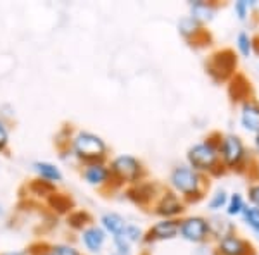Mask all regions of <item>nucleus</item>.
Listing matches in <instances>:
<instances>
[{
    "label": "nucleus",
    "instance_id": "f257e3e1",
    "mask_svg": "<svg viewBox=\"0 0 259 255\" xmlns=\"http://www.w3.org/2000/svg\"><path fill=\"white\" fill-rule=\"evenodd\" d=\"M209 178L189 164H177L169 173V190H173L187 206L197 203L209 191Z\"/></svg>",
    "mask_w": 259,
    "mask_h": 255
},
{
    "label": "nucleus",
    "instance_id": "f03ea898",
    "mask_svg": "<svg viewBox=\"0 0 259 255\" xmlns=\"http://www.w3.org/2000/svg\"><path fill=\"white\" fill-rule=\"evenodd\" d=\"M220 141L221 133L212 131L204 140L190 145L187 150V164L199 173L206 174L207 178H218L225 174L227 171L220 159Z\"/></svg>",
    "mask_w": 259,
    "mask_h": 255
},
{
    "label": "nucleus",
    "instance_id": "7ed1b4c3",
    "mask_svg": "<svg viewBox=\"0 0 259 255\" xmlns=\"http://www.w3.org/2000/svg\"><path fill=\"white\" fill-rule=\"evenodd\" d=\"M69 150L74 161L81 166L94 162H106L109 156V147L106 140L89 129H76L69 140Z\"/></svg>",
    "mask_w": 259,
    "mask_h": 255
},
{
    "label": "nucleus",
    "instance_id": "20e7f679",
    "mask_svg": "<svg viewBox=\"0 0 259 255\" xmlns=\"http://www.w3.org/2000/svg\"><path fill=\"white\" fill-rule=\"evenodd\" d=\"M220 159L225 171L247 174L250 166V157L244 140L235 133H225L220 141Z\"/></svg>",
    "mask_w": 259,
    "mask_h": 255
},
{
    "label": "nucleus",
    "instance_id": "39448f33",
    "mask_svg": "<svg viewBox=\"0 0 259 255\" xmlns=\"http://www.w3.org/2000/svg\"><path fill=\"white\" fill-rule=\"evenodd\" d=\"M107 166L111 169L114 188L133 186L147 178V169H145L144 162L132 154H119V156L112 157Z\"/></svg>",
    "mask_w": 259,
    "mask_h": 255
},
{
    "label": "nucleus",
    "instance_id": "423d86ee",
    "mask_svg": "<svg viewBox=\"0 0 259 255\" xmlns=\"http://www.w3.org/2000/svg\"><path fill=\"white\" fill-rule=\"evenodd\" d=\"M239 59H237L235 50L232 48H220L211 54L206 62V73L214 83L230 81L237 74Z\"/></svg>",
    "mask_w": 259,
    "mask_h": 255
},
{
    "label": "nucleus",
    "instance_id": "0eeeda50",
    "mask_svg": "<svg viewBox=\"0 0 259 255\" xmlns=\"http://www.w3.org/2000/svg\"><path fill=\"white\" fill-rule=\"evenodd\" d=\"M178 236L194 245H202L211 240L209 221L204 216H187L180 219Z\"/></svg>",
    "mask_w": 259,
    "mask_h": 255
},
{
    "label": "nucleus",
    "instance_id": "6e6552de",
    "mask_svg": "<svg viewBox=\"0 0 259 255\" xmlns=\"http://www.w3.org/2000/svg\"><path fill=\"white\" fill-rule=\"evenodd\" d=\"M187 211V203L169 188H162L156 202L152 203V212L159 219H182Z\"/></svg>",
    "mask_w": 259,
    "mask_h": 255
},
{
    "label": "nucleus",
    "instance_id": "1a4fd4ad",
    "mask_svg": "<svg viewBox=\"0 0 259 255\" xmlns=\"http://www.w3.org/2000/svg\"><path fill=\"white\" fill-rule=\"evenodd\" d=\"M178 33L182 35V38L189 45L195 48H202L212 43L211 33L206 30V26H202L190 16H183L178 21Z\"/></svg>",
    "mask_w": 259,
    "mask_h": 255
},
{
    "label": "nucleus",
    "instance_id": "9d476101",
    "mask_svg": "<svg viewBox=\"0 0 259 255\" xmlns=\"http://www.w3.org/2000/svg\"><path fill=\"white\" fill-rule=\"evenodd\" d=\"M161 191H162L161 185L144 179V181L137 183V185L128 186L126 190H124V196H126L130 202H133L139 207H150L156 202V198L159 196Z\"/></svg>",
    "mask_w": 259,
    "mask_h": 255
},
{
    "label": "nucleus",
    "instance_id": "9b49d317",
    "mask_svg": "<svg viewBox=\"0 0 259 255\" xmlns=\"http://www.w3.org/2000/svg\"><path fill=\"white\" fill-rule=\"evenodd\" d=\"M180 229V219H159L154 223L149 229H145L144 235V245H154L159 241H169L178 238Z\"/></svg>",
    "mask_w": 259,
    "mask_h": 255
},
{
    "label": "nucleus",
    "instance_id": "f8f14e48",
    "mask_svg": "<svg viewBox=\"0 0 259 255\" xmlns=\"http://www.w3.org/2000/svg\"><path fill=\"white\" fill-rule=\"evenodd\" d=\"M80 174L83 181H87L90 186L100 188V190L114 188V181H112V174L107 162H94V164L81 166Z\"/></svg>",
    "mask_w": 259,
    "mask_h": 255
},
{
    "label": "nucleus",
    "instance_id": "ddd939ff",
    "mask_svg": "<svg viewBox=\"0 0 259 255\" xmlns=\"http://www.w3.org/2000/svg\"><path fill=\"white\" fill-rule=\"evenodd\" d=\"M214 255H256V248L247 238L233 233L216 241Z\"/></svg>",
    "mask_w": 259,
    "mask_h": 255
},
{
    "label": "nucleus",
    "instance_id": "4468645a",
    "mask_svg": "<svg viewBox=\"0 0 259 255\" xmlns=\"http://www.w3.org/2000/svg\"><path fill=\"white\" fill-rule=\"evenodd\" d=\"M80 243L89 253H100L107 243V235L99 224L94 223L80 231Z\"/></svg>",
    "mask_w": 259,
    "mask_h": 255
},
{
    "label": "nucleus",
    "instance_id": "2eb2a0df",
    "mask_svg": "<svg viewBox=\"0 0 259 255\" xmlns=\"http://www.w3.org/2000/svg\"><path fill=\"white\" fill-rule=\"evenodd\" d=\"M239 121L240 126L244 128V131L256 135L259 131V100L250 97L245 102L240 104V112H239Z\"/></svg>",
    "mask_w": 259,
    "mask_h": 255
},
{
    "label": "nucleus",
    "instance_id": "dca6fc26",
    "mask_svg": "<svg viewBox=\"0 0 259 255\" xmlns=\"http://www.w3.org/2000/svg\"><path fill=\"white\" fill-rule=\"evenodd\" d=\"M220 4L211 2V0H190L189 2V16L202 24V26L209 24L216 18Z\"/></svg>",
    "mask_w": 259,
    "mask_h": 255
},
{
    "label": "nucleus",
    "instance_id": "f3484780",
    "mask_svg": "<svg viewBox=\"0 0 259 255\" xmlns=\"http://www.w3.org/2000/svg\"><path fill=\"white\" fill-rule=\"evenodd\" d=\"M126 224H128V221L124 219L123 216L118 214V212H112V211L104 212L99 219V226L106 231V235L111 236V238L123 236Z\"/></svg>",
    "mask_w": 259,
    "mask_h": 255
},
{
    "label": "nucleus",
    "instance_id": "a211bd4d",
    "mask_svg": "<svg viewBox=\"0 0 259 255\" xmlns=\"http://www.w3.org/2000/svg\"><path fill=\"white\" fill-rule=\"evenodd\" d=\"M33 171H35L36 178L38 179H44L47 183H52V185H57L64 179V174H62L61 167L54 162H49V161H36L33 162Z\"/></svg>",
    "mask_w": 259,
    "mask_h": 255
},
{
    "label": "nucleus",
    "instance_id": "6ab92c4d",
    "mask_svg": "<svg viewBox=\"0 0 259 255\" xmlns=\"http://www.w3.org/2000/svg\"><path fill=\"white\" fill-rule=\"evenodd\" d=\"M230 86H228V93L232 97L233 102H245L247 98H250V81H247V78L242 76V74L237 73L235 76L230 79Z\"/></svg>",
    "mask_w": 259,
    "mask_h": 255
},
{
    "label": "nucleus",
    "instance_id": "aec40b11",
    "mask_svg": "<svg viewBox=\"0 0 259 255\" xmlns=\"http://www.w3.org/2000/svg\"><path fill=\"white\" fill-rule=\"evenodd\" d=\"M207 221H209L211 238H214L216 241L225 236H230V235H233V233H237V226L230 219H227V217L214 216V217H207Z\"/></svg>",
    "mask_w": 259,
    "mask_h": 255
},
{
    "label": "nucleus",
    "instance_id": "412c9836",
    "mask_svg": "<svg viewBox=\"0 0 259 255\" xmlns=\"http://www.w3.org/2000/svg\"><path fill=\"white\" fill-rule=\"evenodd\" d=\"M47 206L52 212L59 216H68L71 211H74V202L69 195L66 193H61V191H56L54 195H50L47 200Z\"/></svg>",
    "mask_w": 259,
    "mask_h": 255
},
{
    "label": "nucleus",
    "instance_id": "4be33fe9",
    "mask_svg": "<svg viewBox=\"0 0 259 255\" xmlns=\"http://www.w3.org/2000/svg\"><path fill=\"white\" fill-rule=\"evenodd\" d=\"M66 224L68 228H71L73 231H83L87 226L94 224V216L90 214L85 209H76V211H71L68 216H66Z\"/></svg>",
    "mask_w": 259,
    "mask_h": 255
},
{
    "label": "nucleus",
    "instance_id": "5701e85b",
    "mask_svg": "<svg viewBox=\"0 0 259 255\" xmlns=\"http://www.w3.org/2000/svg\"><path fill=\"white\" fill-rule=\"evenodd\" d=\"M28 191H30L31 196H36V198H44L47 200L50 195H54L57 191V185H52V183H47L44 179L35 178L30 185H26Z\"/></svg>",
    "mask_w": 259,
    "mask_h": 255
},
{
    "label": "nucleus",
    "instance_id": "b1692460",
    "mask_svg": "<svg viewBox=\"0 0 259 255\" xmlns=\"http://www.w3.org/2000/svg\"><path fill=\"white\" fill-rule=\"evenodd\" d=\"M235 47H237L239 56L247 59V57H250L254 54V50H256V43H254V38L250 36L249 31L240 30L235 36Z\"/></svg>",
    "mask_w": 259,
    "mask_h": 255
},
{
    "label": "nucleus",
    "instance_id": "393cba45",
    "mask_svg": "<svg viewBox=\"0 0 259 255\" xmlns=\"http://www.w3.org/2000/svg\"><path fill=\"white\" fill-rule=\"evenodd\" d=\"M245 207H247V202H245L244 195L239 193V191H235V193H230L225 212H227L228 217H239V216H242V212H244Z\"/></svg>",
    "mask_w": 259,
    "mask_h": 255
},
{
    "label": "nucleus",
    "instance_id": "a878e982",
    "mask_svg": "<svg viewBox=\"0 0 259 255\" xmlns=\"http://www.w3.org/2000/svg\"><path fill=\"white\" fill-rule=\"evenodd\" d=\"M228 196H230V193L227 190H223V188L216 190L214 193L209 196V200H207V209H209L211 212L223 211V209L227 207V203H228Z\"/></svg>",
    "mask_w": 259,
    "mask_h": 255
},
{
    "label": "nucleus",
    "instance_id": "bb28decb",
    "mask_svg": "<svg viewBox=\"0 0 259 255\" xmlns=\"http://www.w3.org/2000/svg\"><path fill=\"white\" fill-rule=\"evenodd\" d=\"M242 221H244V224L247 226L252 233H257L259 231V209L257 207H252L247 203V207L244 209V212H242Z\"/></svg>",
    "mask_w": 259,
    "mask_h": 255
},
{
    "label": "nucleus",
    "instance_id": "cd10ccee",
    "mask_svg": "<svg viewBox=\"0 0 259 255\" xmlns=\"http://www.w3.org/2000/svg\"><path fill=\"white\" fill-rule=\"evenodd\" d=\"M144 235H145V231L140 228L139 224L128 223L126 228H124L123 238H126L132 245H137V243H142V241H144Z\"/></svg>",
    "mask_w": 259,
    "mask_h": 255
},
{
    "label": "nucleus",
    "instance_id": "c85d7f7f",
    "mask_svg": "<svg viewBox=\"0 0 259 255\" xmlns=\"http://www.w3.org/2000/svg\"><path fill=\"white\" fill-rule=\"evenodd\" d=\"M49 253L50 255H85L71 243H50Z\"/></svg>",
    "mask_w": 259,
    "mask_h": 255
},
{
    "label": "nucleus",
    "instance_id": "c756f323",
    "mask_svg": "<svg viewBox=\"0 0 259 255\" xmlns=\"http://www.w3.org/2000/svg\"><path fill=\"white\" fill-rule=\"evenodd\" d=\"M252 9H254V0H237L233 4V11H235V16L239 18V21L247 19Z\"/></svg>",
    "mask_w": 259,
    "mask_h": 255
},
{
    "label": "nucleus",
    "instance_id": "7c9ffc66",
    "mask_svg": "<svg viewBox=\"0 0 259 255\" xmlns=\"http://www.w3.org/2000/svg\"><path fill=\"white\" fill-rule=\"evenodd\" d=\"M11 143V124L9 121L0 118V154H6Z\"/></svg>",
    "mask_w": 259,
    "mask_h": 255
},
{
    "label": "nucleus",
    "instance_id": "2f4dec72",
    "mask_svg": "<svg viewBox=\"0 0 259 255\" xmlns=\"http://www.w3.org/2000/svg\"><path fill=\"white\" fill-rule=\"evenodd\" d=\"M247 198H249V206L259 209V181L250 183L247 186Z\"/></svg>",
    "mask_w": 259,
    "mask_h": 255
},
{
    "label": "nucleus",
    "instance_id": "473e14b6",
    "mask_svg": "<svg viewBox=\"0 0 259 255\" xmlns=\"http://www.w3.org/2000/svg\"><path fill=\"white\" fill-rule=\"evenodd\" d=\"M30 255H50L49 253V243H33L28 248Z\"/></svg>",
    "mask_w": 259,
    "mask_h": 255
},
{
    "label": "nucleus",
    "instance_id": "72a5a7b5",
    "mask_svg": "<svg viewBox=\"0 0 259 255\" xmlns=\"http://www.w3.org/2000/svg\"><path fill=\"white\" fill-rule=\"evenodd\" d=\"M0 255H30L28 250H11V252H2Z\"/></svg>",
    "mask_w": 259,
    "mask_h": 255
},
{
    "label": "nucleus",
    "instance_id": "f704fd0d",
    "mask_svg": "<svg viewBox=\"0 0 259 255\" xmlns=\"http://www.w3.org/2000/svg\"><path fill=\"white\" fill-rule=\"evenodd\" d=\"M254 150H256V154L259 156V131L254 135Z\"/></svg>",
    "mask_w": 259,
    "mask_h": 255
},
{
    "label": "nucleus",
    "instance_id": "c9c22d12",
    "mask_svg": "<svg viewBox=\"0 0 259 255\" xmlns=\"http://www.w3.org/2000/svg\"><path fill=\"white\" fill-rule=\"evenodd\" d=\"M109 255H133V253H119V252H114V250H112Z\"/></svg>",
    "mask_w": 259,
    "mask_h": 255
},
{
    "label": "nucleus",
    "instance_id": "e433bc0d",
    "mask_svg": "<svg viewBox=\"0 0 259 255\" xmlns=\"http://www.w3.org/2000/svg\"><path fill=\"white\" fill-rule=\"evenodd\" d=\"M2 216H4V206L0 203V217H2Z\"/></svg>",
    "mask_w": 259,
    "mask_h": 255
},
{
    "label": "nucleus",
    "instance_id": "4c0bfd02",
    "mask_svg": "<svg viewBox=\"0 0 259 255\" xmlns=\"http://www.w3.org/2000/svg\"><path fill=\"white\" fill-rule=\"evenodd\" d=\"M254 52H256V54H257V66H259V47H257L256 50H254Z\"/></svg>",
    "mask_w": 259,
    "mask_h": 255
},
{
    "label": "nucleus",
    "instance_id": "58836bf2",
    "mask_svg": "<svg viewBox=\"0 0 259 255\" xmlns=\"http://www.w3.org/2000/svg\"><path fill=\"white\" fill-rule=\"evenodd\" d=\"M254 235H256V238H257V241H259V231H257V233H254Z\"/></svg>",
    "mask_w": 259,
    "mask_h": 255
}]
</instances>
